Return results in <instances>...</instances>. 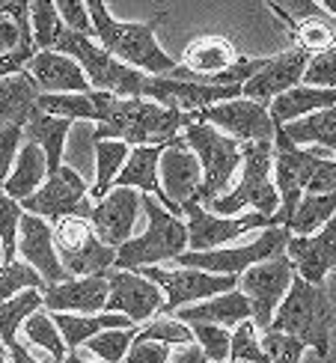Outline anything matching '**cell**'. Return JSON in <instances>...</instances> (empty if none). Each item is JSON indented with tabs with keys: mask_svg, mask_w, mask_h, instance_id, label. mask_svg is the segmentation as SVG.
<instances>
[{
	"mask_svg": "<svg viewBox=\"0 0 336 363\" xmlns=\"http://www.w3.org/2000/svg\"><path fill=\"white\" fill-rule=\"evenodd\" d=\"M280 128L286 131V138L295 146H313V149H322V152H330L336 158V108L310 113V116L298 119V123H289Z\"/></svg>",
	"mask_w": 336,
	"mask_h": 363,
	"instance_id": "cell-33",
	"label": "cell"
},
{
	"mask_svg": "<svg viewBox=\"0 0 336 363\" xmlns=\"http://www.w3.org/2000/svg\"><path fill=\"white\" fill-rule=\"evenodd\" d=\"M307 63H310V54L295 48V45L289 51L277 54V57H265V66L241 86V99L265 104L268 108L274 99H280L283 93H289V89L303 84Z\"/></svg>",
	"mask_w": 336,
	"mask_h": 363,
	"instance_id": "cell-20",
	"label": "cell"
},
{
	"mask_svg": "<svg viewBox=\"0 0 336 363\" xmlns=\"http://www.w3.org/2000/svg\"><path fill=\"white\" fill-rule=\"evenodd\" d=\"M57 15L63 18V24L78 36H86V39H96L93 33V18H89V9H86V0H57Z\"/></svg>",
	"mask_w": 336,
	"mask_h": 363,
	"instance_id": "cell-49",
	"label": "cell"
},
{
	"mask_svg": "<svg viewBox=\"0 0 336 363\" xmlns=\"http://www.w3.org/2000/svg\"><path fill=\"white\" fill-rule=\"evenodd\" d=\"M137 274L149 277L164 292V307L158 315H173L181 307L203 304L208 298L238 289V277H218V274H206V271L179 268V265L176 268H143Z\"/></svg>",
	"mask_w": 336,
	"mask_h": 363,
	"instance_id": "cell-11",
	"label": "cell"
},
{
	"mask_svg": "<svg viewBox=\"0 0 336 363\" xmlns=\"http://www.w3.org/2000/svg\"><path fill=\"white\" fill-rule=\"evenodd\" d=\"M18 259H24L30 268H36L48 286L69 280L66 268L57 256L54 226L48 220L36 218V215H27V211H24L21 230H18Z\"/></svg>",
	"mask_w": 336,
	"mask_h": 363,
	"instance_id": "cell-26",
	"label": "cell"
},
{
	"mask_svg": "<svg viewBox=\"0 0 336 363\" xmlns=\"http://www.w3.org/2000/svg\"><path fill=\"white\" fill-rule=\"evenodd\" d=\"M0 363H9V352H6V345H4V340H0Z\"/></svg>",
	"mask_w": 336,
	"mask_h": 363,
	"instance_id": "cell-58",
	"label": "cell"
},
{
	"mask_svg": "<svg viewBox=\"0 0 336 363\" xmlns=\"http://www.w3.org/2000/svg\"><path fill=\"white\" fill-rule=\"evenodd\" d=\"M333 325H336V310L330 304V295L325 292V286H313L295 274L292 289H289L283 304L274 313V322L268 330L301 340L307 349H313L325 360L330 354Z\"/></svg>",
	"mask_w": 336,
	"mask_h": 363,
	"instance_id": "cell-3",
	"label": "cell"
},
{
	"mask_svg": "<svg viewBox=\"0 0 336 363\" xmlns=\"http://www.w3.org/2000/svg\"><path fill=\"white\" fill-rule=\"evenodd\" d=\"M137 337V328H116V330H104V334L93 337L86 342V349L93 352L101 363H125L131 345Z\"/></svg>",
	"mask_w": 336,
	"mask_h": 363,
	"instance_id": "cell-43",
	"label": "cell"
},
{
	"mask_svg": "<svg viewBox=\"0 0 336 363\" xmlns=\"http://www.w3.org/2000/svg\"><path fill=\"white\" fill-rule=\"evenodd\" d=\"M170 345H164V342H140V340H134L131 345V352L125 357V363H170Z\"/></svg>",
	"mask_w": 336,
	"mask_h": 363,
	"instance_id": "cell-51",
	"label": "cell"
},
{
	"mask_svg": "<svg viewBox=\"0 0 336 363\" xmlns=\"http://www.w3.org/2000/svg\"><path fill=\"white\" fill-rule=\"evenodd\" d=\"M292 280H295V265L289 262L286 253L247 268L238 277V292L250 301L256 330L265 334V330L271 328L274 313H277L283 298L289 295V289H292Z\"/></svg>",
	"mask_w": 336,
	"mask_h": 363,
	"instance_id": "cell-12",
	"label": "cell"
},
{
	"mask_svg": "<svg viewBox=\"0 0 336 363\" xmlns=\"http://www.w3.org/2000/svg\"><path fill=\"white\" fill-rule=\"evenodd\" d=\"M51 319L60 330V337L66 342V352H74L78 345H86L93 337L104 334V330H116V328H134L125 315L116 313H99V315H78V313H51Z\"/></svg>",
	"mask_w": 336,
	"mask_h": 363,
	"instance_id": "cell-29",
	"label": "cell"
},
{
	"mask_svg": "<svg viewBox=\"0 0 336 363\" xmlns=\"http://www.w3.org/2000/svg\"><path fill=\"white\" fill-rule=\"evenodd\" d=\"M128 155H131V146H125L122 140L96 143V182L89 185V203H99L113 191V182L122 173V167H125Z\"/></svg>",
	"mask_w": 336,
	"mask_h": 363,
	"instance_id": "cell-34",
	"label": "cell"
},
{
	"mask_svg": "<svg viewBox=\"0 0 336 363\" xmlns=\"http://www.w3.org/2000/svg\"><path fill=\"white\" fill-rule=\"evenodd\" d=\"M303 86L313 89H336V51H325L310 57L303 72Z\"/></svg>",
	"mask_w": 336,
	"mask_h": 363,
	"instance_id": "cell-48",
	"label": "cell"
},
{
	"mask_svg": "<svg viewBox=\"0 0 336 363\" xmlns=\"http://www.w3.org/2000/svg\"><path fill=\"white\" fill-rule=\"evenodd\" d=\"M108 286H111V292H108L104 313L125 315V319L134 322V325L152 322L164 307V292L149 277L137 274V271L111 268L108 271Z\"/></svg>",
	"mask_w": 336,
	"mask_h": 363,
	"instance_id": "cell-18",
	"label": "cell"
},
{
	"mask_svg": "<svg viewBox=\"0 0 336 363\" xmlns=\"http://www.w3.org/2000/svg\"><path fill=\"white\" fill-rule=\"evenodd\" d=\"M24 74L36 84L39 96H86L93 93L78 60L57 51H36Z\"/></svg>",
	"mask_w": 336,
	"mask_h": 363,
	"instance_id": "cell-24",
	"label": "cell"
},
{
	"mask_svg": "<svg viewBox=\"0 0 336 363\" xmlns=\"http://www.w3.org/2000/svg\"><path fill=\"white\" fill-rule=\"evenodd\" d=\"M181 140L188 143V149L196 155L203 167V188H200V206L208 208L211 200H218L233 185V176L241 170V146L220 134L218 128H211L206 123H194L185 128Z\"/></svg>",
	"mask_w": 336,
	"mask_h": 363,
	"instance_id": "cell-7",
	"label": "cell"
},
{
	"mask_svg": "<svg viewBox=\"0 0 336 363\" xmlns=\"http://www.w3.org/2000/svg\"><path fill=\"white\" fill-rule=\"evenodd\" d=\"M158 176H161V188L167 194V200H170L173 206L185 208L188 203H200L203 167H200V161H196V155L191 152L188 143L181 138L173 140L170 146H164Z\"/></svg>",
	"mask_w": 336,
	"mask_h": 363,
	"instance_id": "cell-22",
	"label": "cell"
},
{
	"mask_svg": "<svg viewBox=\"0 0 336 363\" xmlns=\"http://www.w3.org/2000/svg\"><path fill=\"white\" fill-rule=\"evenodd\" d=\"M24 143V128L21 125H6L0 128V188L6 185V179L12 173V164H15V155Z\"/></svg>",
	"mask_w": 336,
	"mask_h": 363,
	"instance_id": "cell-50",
	"label": "cell"
},
{
	"mask_svg": "<svg viewBox=\"0 0 336 363\" xmlns=\"http://www.w3.org/2000/svg\"><path fill=\"white\" fill-rule=\"evenodd\" d=\"M194 342L203 349L208 363H226L229 349H233V330L215 328V325H194Z\"/></svg>",
	"mask_w": 336,
	"mask_h": 363,
	"instance_id": "cell-46",
	"label": "cell"
},
{
	"mask_svg": "<svg viewBox=\"0 0 336 363\" xmlns=\"http://www.w3.org/2000/svg\"><path fill=\"white\" fill-rule=\"evenodd\" d=\"M54 226L57 256L69 277H96L108 274L116 262V250L99 241L93 223L86 218H63Z\"/></svg>",
	"mask_w": 336,
	"mask_h": 363,
	"instance_id": "cell-10",
	"label": "cell"
},
{
	"mask_svg": "<svg viewBox=\"0 0 336 363\" xmlns=\"http://www.w3.org/2000/svg\"><path fill=\"white\" fill-rule=\"evenodd\" d=\"M33 57H36V48H21V51H15V54L0 57V81L12 78V74H21Z\"/></svg>",
	"mask_w": 336,
	"mask_h": 363,
	"instance_id": "cell-53",
	"label": "cell"
},
{
	"mask_svg": "<svg viewBox=\"0 0 336 363\" xmlns=\"http://www.w3.org/2000/svg\"><path fill=\"white\" fill-rule=\"evenodd\" d=\"M57 363H101V360H84L78 352H69L63 360H57Z\"/></svg>",
	"mask_w": 336,
	"mask_h": 363,
	"instance_id": "cell-56",
	"label": "cell"
},
{
	"mask_svg": "<svg viewBox=\"0 0 336 363\" xmlns=\"http://www.w3.org/2000/svg\"><path fill=\"white\" fill-rule=\"evenodd\" d=\"M45 179H48V161H45L42 149L36 143L24 140L18 155H15V164H12V173L6 179V185H4V194H9L12 200L24 203L45 185Z\"/></svg>",
	"mask_w": 336,
	"mask_h": 363,
	"instance_id": "cell-30",
	"label": "cell"
},
{
	"mask_svg": "<svg viewBox=\"0 0 336 363\" xmlns=\"http://www.w3.org/2000/svg\"><path fill=\"white\" fill-rule=\"evenodd\" d=\"M143 211L149 218V226L140 235H131V241L116 250L113 268L119 271L158 268V262H176L181 253H188L185 218H176L173 211H167L155 196H143Z\"/></svg>",
	"mask_w": 336,
	"mask_h": 363,
	"instance_id": "cell-5",
	"label": "cell"
},
{
	"mask_svg": "<svg viewBox=\"0 0 336 363\" xmlns=\"http://www.w3.org/2000/svg\"><path fill=\"white\" fill-rule=\"evenodd\" d=\"M196 123L218 128L226 138H233L238 146L274 143V131H277L265 104H256L247 99H233V101L215 104V108H206L203 113H196Z\"/></svg>",
	"mask_w": 336,
	"mask_h": 363,
	"instance_id": "cell-16",
	"label": "cell"
},
{
	"mask_svg": "<svg viewBox=\"0 0 336 363\" xmlns=\"http://www.w3.org/2000/svg\"><path fill=\"white\" fill-rule=\"evenodd\" d=\"M181 215H185V226H188V250L191 253L229 247V241L241 238L244 233L271 230L274 226V218L256 215V211H244V215H235V218H220V215H211L200 203H188L181 208Z\"/></svg>",
	"mask_w": 336,
	"mask_h": 363,
	"instance_id": "cell-14",
	"label": "cell"
},
{
	"mask_svg": "<svg viewBox=\"0 0 336 363\" xmlns=\"http://www.w3.org/2000/svg\"><path fill=\"white\" fill-rule=\"evenodd\" d=\"M325 158L327 155L322 149L295 146L286 138V131L277 125V131H274V185H277V194H280V208L274 215V226H289L313 173Z\"/></svg>",
	"mask_w": 336,
	"mask_h": 363,
	"instance_id": "cell-9",
	"label": "cell"
},
{
	"mask_svg": "<svg viewBox=\"0 0 336 363\" xmlns=\"http://www.w3.org/2000/svg\"><path fill=\"white\" fill-rule=\"evenodd\" d=\"M0 262H4V250H0Z\"/></svg>",
	"mask_w": 336,
	"mask_h": 363,
	"instance_id": "cell-59",
	"label": "cell"
},
{
	"mask_svg": "<svg viewBox=\"0 0 336 363\" xmlns=\"http://www.w3.org/2000/svg\"><path fill=\"white\" fill-rule=\"evenodd\" d=\"M6 352H9V363H42V360H39L33 352L27 349L24 342H12Z\"/></svg>",
	"mask_w": 336,
	"mask_h": 363,
	"instance_id": "cell-55",
	"label": "cell"
},
{
	"mask_svg": "<svg viewBox=\"0 0 336 363\" xmlns=\"http://www.w3.org/2000/svg\"><path fill=\"white\" fill-rule=\"evenodd\" d=\"M57 54H66L72 60H78L89 86H93L96 93H111V96H119V99H140L143 96L146 74L125 66V63H119V60L111 57L96 39L78 36V33L69 30L66 39L60 42Z\"/></svg>",
	"mask_w": 336,
	"mask_h": 363,
	"instance_id": "cell-6",
	"label": "cell"
},
{
	"mask_svg": "<svg viewBox=\"0 0 336 363\" xmlns=\"http://www.w3.org/2000/svg\"><path fill=\"white\" fill-rule=\"evenodd\" d=\"M86 9H89V18H93L96 42L111 57L149 74V78L173 74L179 63L158 45V33H155V27L161 24L164 15H158L152 21H119L111 15L108 4H101V0H86Z\"/></svg>",
	"mask_w": 336,
	"mask_h": 363,
	"instance_id": "cell-2",
	"label": "cell"
},
{
	"mask_svg": "<svg viewBox=\"0 0 336 363\" xmlns=\"http://www.w3.org/2000/svg\"><path fill=\"white\" fill-rule=\"evenodd\" d=\"M268 9L286 24L295 48L307 51L310 57L336 51V21L322 6L307 4V0H292V4H286V6L268 4Z\"/></svg>",
	"mask_w": 336,
	"mask_h": 363,
	"instance_id": "cell-19",
	"label": "cell"
},
{
	"mask_svg": "<svg viewBox=\"0 0 336 363\" xmlns=\"http://www.w3.org/2000/svg\"><path fill=\"white\" fill-rule=\"evenodd\" d=\"M89 185L86 179L63 164L57 173H51L45 179V185L30 196V200L21 203V208L27 215H36L48 223H57L63 218H86L89 215Z\"/></svg>",
	"mask_w": 336,
	"mask_h": 363,
	"instance_id": "cell-13",
	"label": "cell"
},
{
	"mask_svg": "<svg viewBox=\"0 0 336 363\" xmlns=\"http://www.w3.org/2000/svg\"><path fill=\"white\" fill-rule=\"evenodd\" d=\"M143 208V196L131 188H113L104 200L89 206L86 220L93 223V230L99 241H104L108 247L119 250L125 241H131L137 215Z\"/></svg>",
	"mask_w": 336,
	"mask_h": 363,
	"instance_id": "cell-21",
	"label": "cell"
},
{
	"mask_svg": "<svg viewBox=\"0 0 336 363\" xmlns=\"http://www.w3.org/2000/svg\"><path fill=\"white\" fill-rule=\"evenodd\" d=\"M21 48H33L30 30V4H0V57Z\"/></svg>",
	"mask_w": 336,
	"mask_h": 363,
	"instance_id": "cell-35",
	"label": "cell"
},
{
	"mask_svg": "<svg viewBox=\"0 0 336 363\" xmlns=\"http://www.w3.org/2000/svg\"><path fill=\"white\" fill-rule=\"evenodd\" d=\"M161 104L167 111L176 113H188L196 116L206 108H215V104L241 99V86H206V84H194V81H176V78H149L143 81V96Z\"/></svg>",
	"mask_w": 336,
	"mask_h": 363,
	"instance_id": "cell-17",
	"label": "cell"
},
{
	"mask_svg": "<svg viewBox=\"0 0 336 363\" xmlns=\"http://www.w3.org/2000/svg\"><path fill=\"white\" fill-rule=\"evenodd\" d=\"M170 363H208V357L203 354L200 345L191 342V345H179V349H173Z\"/></svg>",
	"mask_w": 336,
	"mask_h": 363,
	"instance_id": "cell-54",
	"label": "cell"
},
{
	"mask_svg": "<svg viewBox=\"0 0 336 363\" xmlns=\"http://www.w3.org/2000/svg\"><path fill=\"white\" fill-rule=\"evenodd\" d=\"M295 274L313 286H325L327 274L336 271V218L313 235H292L286 245Z\"/></svg>",
	"mask_w": 336,
	"mask_h": 363,
	"instance_id": "cell-23",
	"label": "cell"
},
{
	"mask_svg": "<svg viewBox=\"0 0 336 363\" xmlns=\"http://www.w3.org/2000/svg\"><path fill=\"white\" fill-rule=\"evenodd\" d=\"M108 274L96 277H69L63 283H51L42 292V310L48 313H78V315H99L108 304Z\"/></svg>",
	"mask_w": 336,
	"mask_h": 363,
	"instance_id": "cell-25",
	"label": "cell"
},
{
	"mask_svg": "<svg viewBox=\"0 0 336 363\" xmlns=\"http://www.w3.org/2000/svg\"><path fill=\"white\" fill-rule=\"evenodd\" d=\"M322 9L330 15V18L336 21V0H322Z\"/></svg>",
	"mask_w": 336,
	"mask_h": 363,
	"instance_id": "cell-57",
	"label": "cell"
},
{
	"mask_svg": "<svg viewBox=\"0 0 336 363\" xmlns=\"http://www.w3.org/2000/svg\"><path fill=\"white\" fill-rule=\"evenodd\" d=\"M259 342H262V352L268 354L271 363H301L303 352H307V345L301 340L289 334H277V330H265Z\"/></svg>",
	"mask_w": 336,
	"mask_h": 363,
	"instance_id": "cell-47",
	"label": "cell"
},
{
	"mask_svg": "<svg viewBox=\"0 0 336 363\" xmlns=\"http://www.w3.org/2000/svg\"><path fill=\"white\" fill-rule=\"evenodd\" d=\"M36 99H39V89L24 72L0 81V128L6 125L24 128L36 116Z\"/></svg>",
	"mask_w": 336,
	"mask_h": 363,
	"instance_id": "cell-32",
	"label": "cell"
},
{
	"mask_svg": "<svg viewBox=\"0 0 336 363\" xmlns=\"http://www.w3.org/2000/svg\"><path fill=\"white\" fill-rule=\"evenodd\" d=\"M336 218V194H303L286 230L292 235H313Z\"/></svg>",
	"mask_w": 336,
	"mask_h": 363,
	"instance_id": "cell-36",
	"label": "cell"
},
{
	"mask_svg": "<svg viewBox=\"0 0 336 363\" xmlns=\"http://www.w3.org/2000/svg\"><path fill=\"white\" fill-rule=\"evenodd\" d=\"M39 310H42V292L36 289H27L21 295L9 298L6 304H0V340H4L6 349L12 342H18V330Z\"/></svg>",
	"mask_w": 336,
	"mask_h": 363,
	"instance_id": "cell-38",
	"label": "cell"
},
{
	"mask_svg": "<svg viewBox=\"0 0 336 363\" xmlns=\"http://www.w3.org/2000/svg\"><path fill=\"white\" fill-rule=\"evenodd\" d=\"M27 289L45 292L48 283L42 280L36 268H30L24 259H12V262H0V304H6L9 298L21 295Z\"/></svg>",
	"mask_w": 336,
	"mask_h": 363,
	"instance_id": "cell-39",
	"label": "cell"
},
{
	"mask_svg": "<svg viewBox=\"0 0 336 363\" xmlns=\"http://www.w3.org/2000/svg\"><path fill=\"white\" fill-rule=\"evenodd\" d=\"M24 208L18 200L0 188V250H4V262L18 259V230H21Z\"/></svg>",
	"mask_w": 336,
	"mask_h": 363,
	"instance_id": "cell-42",
	"label": "cell"
},
{
	"mask_svg": "<svg viewBox=\"0 0 336 363\" xmlns=\"http://www.w3.org/2000/svg\"><path fill=\"white\" fill-rule=\"evenodd\" d=\"M24 340H27V345H36V349L48 352L54 357V363L63 360L69 354L66 352V342H63V337H60V330L54 325V319H51L48 313H42V310L33 313L24 322Z\"/></svg>",
	"mask_w": 336,
	"mask_h": 363,
	"instance_id": "cell-41",
	"label": "cell"
},
{
	"mask_svg": "<svg viewBox=\"0 0 336 363\" xmlns=\"http://www.w3.org/2000/svg\"><path fill=\"white\" fill-rule=\"evenodd\" d=\"M244 208L274 218L280 208V194L274 185V143H244L241 146V179L223 196L208 203L211 215L235 218Z\"/></svg>",
	"mask_w": 336,
	"mask_h": 363,
	"instance_id": "cell-4",
	"label": "cell"
},
{
	"mask_svg": "<svg viewBox=\"0 0 336 363\" xmlns=\"http://www.w3.org/2000/svg\"><path fill=\"white\" fill-rule=\"evenodd\" d=\"M69 131H72L69 119L48 116V113H39V111H36V116L24 125V140H27V143H36V146L42 149L45 161H48V176L63 167Z\"/></svg>",
	"mask_w": 336,
	"mask_h": 363,
	"instance_id": "cell-31",
	"label": "cell"
},
{
	"mask_svg": "<svg viewBox=\"0 0 336 363\" xmlns=\"http://www.w3.org/2000/svg\"><path fill=\"white\" fill-rule=\"evenodd\" d=\"M30 30H33V48L36 51H57L66 39L69 27L57 15V6L48 0H33L30 4Z\"/></svg>",
	"mask_w": 336,
	"mask_h": 363,
	"instance_id": "cell-37",
	"label": "cell"
},
{
	"mask_svg": "<svg viewBox=\"0 0 336 363\" xmlns=\"http://www.w3.org/2000/svg\"><path fill=\"white\" fill-rule=\"evenodd\" d=\"M241 63H244V54L235 48L233 42H229L226 36L208 33V36H196L194 42L185 45L179 66L173 69V74H167V78L194 81V84H206V86H220L223 74H229Z\"/></svg>",
	"mask_w": 336,
	"mask_h": 363,
	"instance_id": "cell-15",
	"label": "cell"
},
{
	"mask_svg": "<svg viewBox=\"0 0 336 363\" xmlns=\"http://www.w3.org/2000/svg\"><path fill=\"white\" fill-rule=\"evenodd\" d=\"M134 340H152V342H164L170 349H179V345H191L194 342V330L188 325H181L173 315H161V319H152L143 328H137V337Z\"/></svg>",
	"mask_w": 336,
	"mask_h": 363,
	"instance_id": "cell-44",
	"label": "cell"
},
{
	"mask_svg": "<svg viewBox=\"0 0 336 363\" xmlns=\"http://www.w3.org/2000/svg\"><path fill=\"white\" fill-rule=\"evenodd\" d=\"M292 233L286 226H271L262 230L256 238L244 241V245H233V247H218V250H206V253H181L176 265L179 268H196L206 271V274H218V277H241L247 268L268 262L274 256H283L286 245Z\"/></svg>",
	"mask_w": 336,
	"mask_h": 363,
	"instance_id": "cell-8",
	"label": "cell"
},
{
	"mask_svg": "<svg viewBox=\"0 0 336 363\" xmlns=\"http://www.w3.org/2000/svg\"><path fill=\"white\" fill-rule=\"evenodd\" d=\"M327 108H336V89H313L301 84L295 89H289V93H283L280 99H274L268 104V113L274 125H289V123H298V119L327 111Z\"/></svg>",
	"mask_w": 336,
	"mask_h": 363,
	"instance_id": "cell-28",
	"label": "cell"
},
{
	"mask_svg": "<svg viewBox=\"0 0 336 363\" xmlns=\"http://www.w3.org/2000/svg\"><path fill=\"white\" fill-rule=\"evenodd\" d=\"M173 319H179L181 325H215V328H226V330H235L244 322H253V310H250V301L244 298L238 289L218 295V298H208L203 304H191V307H181L179 313H173Z\"/></svg>",
	"mask_w": 336,
	"mask_h": 363,
	"instance_id": "cell-27",
	"label": "cell"
},
{
	"mask_svg": "<svg viewBox=\"0 0 336 363\" xmlns=\"http://www.w3.org/2000/svg\"><path fill=\"white\" fill-rule=\"evenodd\" d=\"M36 111L48 113V116L69 119V123H74V119H93V123H99L93 93H86V96H39Z\"/></svg>",
	"mask_w": 336,
	"mask_h": 363,
	"instance_id": "cell-40",
	"label": "cell"
},
{
	"mask_svg": "<svg viewBox=\"0 0 336 363\" xmlns=\"http://www.w3.org/2000/svg\"><path fill=\"white\" fill-rule=\"evenodd\" d=\"M226 363H271L259 342V330L253 322H244L233 330V349H229Z\"/></svg>",
	"mask_w": 336,
	"mask_h": 363,
	"instance_id": "cell-45",
	"label": "cell"
},
{
	"mask_svg": "<svg viewBox=\"0 0 336 363\" xmlns=\"http://www.w3.org/2000/svg\"><path fill=\"white\" fill-rule=\"evenodd\" d=\"M99 128L93 131V143L99 140H122L125 146H170L185 134L196 116L167 111L149 99H119L111 93H96Z\"/></svg>",
	"mask_w": 336,
	"mask_h": 363,
	"instance_id": "cell-1",
	"label": "cell"
},
{
	"mask_svg": "<svg viewBox=\"0 0 336 363\" xmlns=\"http://www.w3.org/2000/svg\"><path fill=\"white\" fill-rule=\"evenodd\" d=\"M303 194H336V158H325L322 164H318V170L313 173L310 185Z\"/></svg>",
	"mask_w": 336,
	"mask_h": 363,
	"instance_id": "cell-52",
	"label": "cell"
}]
</instances>
